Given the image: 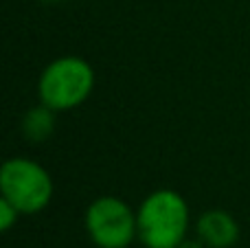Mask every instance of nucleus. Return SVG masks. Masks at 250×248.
Masks as SVG:
<instances>
[{
  "instance_id": "nucleus-6",
  "label": "nucleus",
  "mask_w": 250,
  "mask_h": 248,
  "mask_svg": "<svg viewBox=\"0 0 250 248\" xmlns=\"http://www.w3.org/2000/svg\"><path fill=\"white\" fill-rule=\"evenodd\" d=\"M55 114H57L55 110H51L44 103L26 110V114L22 117V134H24V139H29L31 143L48 141L51 134L55 132Z\"/></svg>"
},
{
  "instance_id": "nucleus-9",
  "label": "nucleus",
  "mask_w": 250,
  "mask_h": 248,
  "mask_svg": "<svg viewBox=\"0 0 250 248\" xmlns=\"http://www.w3.org/2000/svg\"><path fill=\"white\" fill-rule=\"evenodd\" d=\"M42 2H57V0H42Z\"/></svg>"
},
{
  "instance_id": "nucleus-8",
  "label": "nucleus",
  "mask_w": 250,
  "mask_h": 248,
  "mask_svg": "<svg viewBox=\"0 0 250 248\" xmlns=\"http://www.w3.org/2000/svg\"><path fill=\"white\" fill-rule=\"evenodd\" d=\"M178 248H208L207 244H204L200 237H195V240H189V237H185V240L180 242V246Z\"/></svg>"
},
{
  "instance_id": "nucleus-1",
  "label": "nucleus",
  "mask_w": 250,
  "mask_h": 248,
  "mask_svg": "<svg viewBox=\"0 0 250 248\" xmlns=\"http://www.w3.org/2000/svg\"><path fill=\"white\" fill-rule=\"evenodd\" d=\"M136 222L145 248H178L189 231V205L173 189H156L141 202Z\"/></svg>"
},
{
  "instance_id": "nucleus-2",
  "label": "nucleus",
  "mask_w": 250,
  "mask_h": 248,
  "mask_svg": "<svg viewBox=\"0 0 250 248\" xmlns=\"http://www.w3.org/2000/svg\"><path fill=\"white\" fill-rule=\"evenodd\" d=\"M95 88V70L83 57L62 55L46 64L38 79L40 103L55 112H66L90 97Z\"/></svg>"
},
{
  "instance_id": "nucleus-4",
  "label": "nucleus",
  "mask_w": 250,
  "mask_h": 248,
  "mask_svg": "<svg viewBox=\"0 0 250 248\" xmlns=\"http://www.w3.org/2000/svg\"><path fill=\"white\" fill-rule=\"evenodd\" d=\"M86 231L99 248H127L138 237L136 211L117 196H99L86 209Z\"/></svg>"
},
{
  "instance_id": "nucleus-7",
  "label": "nucleus",
  "mask_w": 250,
  "mask_h": 248,
  "mask_svg": "<svg viewBox=\"0 0 250 248\" xmlns=\"http://www.w3.org/2000/svg\"><path fill=\"white\" fill-rule=\"evenodd\" d=\"M20 215L22 213L7 200V198L0 196V228H2V233H7L9 228L18 222V218H20Z\"/></svg>"
},
{
  "instance_id": "nucleus-3",
  "label": "nucleus",
  "mask_w": 250,
  "mask_h": 248,
  "mask_svg": "<svg viewBox=\"0 0 250 248\" xmlns=\"http://www.w3.org/2000/svg\"><path fill=\"white\" fill-rule=\"evenodd\" d=\"M53 178L38 161L13 156L0 167V193L22 215H35L53 200Z\"/></svg>"
},
{
  "instance_id": "nucleus-5",
  "label": "nucleus",
  "mask_w": 250,
  "mask_h": 248,
  "mask_svg": "<svg viewBox=\"0 0 250 248\" xmlns=\"http://www.w3.org/2000/svg\"><path fill=\"white\" fill-rule=\"evenodd\" d=\"M195 231L208 248H230L239 240L237 220L224 209L204 211L195 222Z\"/></svg>"
}]
</instances>
